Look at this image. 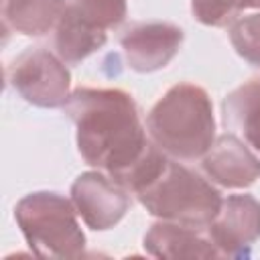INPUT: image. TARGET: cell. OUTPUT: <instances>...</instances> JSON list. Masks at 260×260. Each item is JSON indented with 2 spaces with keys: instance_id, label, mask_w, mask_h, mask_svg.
<instances>
[{
  "instance_id": "cell-1",
  "label": "cell",
  "mask_w": 260,
  "mask_h": 260,
  "mask_svg": "<svg viewBox=\"0 0 260 260\" xmlns=\"http://www.w3.org/2000/svg\"><path fill=\"white\" fill-rule=\"evenodd\" d=\"M63 108L75 124L81 158L112 179L136 162L150 144L138 106L124 89L77 87Z\"/></svg>"
},
{
  "instance_id": "cell-2",
  "label": "cell",
  "mask_w": 260,
  "mask_h": 260,
  "mask_svg": "<svg viewBox=\"0 0 260 260\" xmlns=\"http://www.w3.org/2000/svg\"><path fill=\"white\" fill-rule=\"evenodd\" d=\"M150 140L175 160H195L215 140L213 104L195 83H177L150 108L146 116Z\"/></svg>"
},
{
  "instance_id": "cell-3",
  "label": "cell",
  "mask_w": 260,
  "mask_h": 260,
  "mask_svg": "<svg viewBox=\"0 0 260 260\" xmlns=\"http://www.w3.org/2000/svg\"><path fill=\"white\" fill-rule=\"evenodd\" d=\"M136 197L150 215L197 230L215 219L223 201L209 181L175 160H167L165 169Z\"/></svg>"
},
{
  "instance_id": "cell-4",
  "label": "cell",
  "mask_w": 260,
  "mask_h": 260,
  "mask_svg": "<svg viewBox=\"0 0 260 260\" xmlns=\"http://www.w3.org/2000/svg\"><path fill=\"white\" fill-rule=\"evenodd\" d=\"M14 219L32 254L41 258H77L85 250L75 205L61 193L24 195L14 207Z\"/></svg>"
},
{
  "instance_id": "cell-5",
  "label": "cell",
  "mask_w": 260,
  "mask_h": 260,
  "mask_svg": "<svg viewBox=\"0 0 260 260\" xmlns=\"http://www.w3.org/2000/svg\"><path fill=\"white\" fill-rule=\"evenodd\" d=\"M8 85L39 108H59L69 100L71 75L67 65L41 47H30L6 67Z\"/></svg>"
},
{
  "instance_id": "cell-6",
  "label": "cell",
  "mask_w": 260,
  "mask_h": 260,
  "mask_svg": "<svg viewBox=\"0 0 260 260\" xmlns=\"http://www.w3.org/2000/svg\"><path fill=\"white\" fill-rule=\"evenodd\" d=\"M71 201L83 223L95 232L114 228L130 209V191L108 173H81L71 185Z\"/></svg>"
},
{
  "instance_id": "cell-7",
  "label": "cell",
  "mask_w": 260,
  "mask_h": 260,
  "mask_svg": "<svg viewBox=\"0 0 260 260\" xmlns=\"http://www.w3.org/2000/svg\"><path fill=\"white\" fill-rule=\"evenodd\" d=\"M185 32L171 22H136L124 30L120 45L130 69L152 73L167 67L183 47Z\"/></svg>"
},
{
  "instance_id": "cell-8",
  "label": "cell",
  "mask_w": 260,
  "mask_h": 260,
  "mask_svg": "<svg viewBox=\"0 0 260 260\" xmlns=\"http://www.w3.org/2000/svg\"><path fill=\"white\" fill-rule=\"evenodd\" d=\"M207 234L221 256L242 258L260 238V201L252 195H228Z\"/></svg>"
},
{
  "instance_id": "cell-9",
  "label": "cell",
  "mask_w": 260,
  "mask_h": 260,
  "mask_svg": "<svg viewBox=\"0 0 260 260\" xmlns=\"http://www.w3.org/2000/svg\"><path fill=\"white\" fill-rule=\"evenodd\" d=\"M203 173L225 189H244L260 177V158L232 132L215 136L201 158Z\"/></svg>"
},
{
  "instance_id": "cell-10",
  "label": "cell",
  "mask_w": 260,
  "mask_h": 260,
  "mask_svg": "<svg viewBox=\"0 0 260 260\" xmlns=\"http://www.w3.org/2000/svg\"><path fill=\"white\" fill-rule=\"evenodd\" d=\"M144 250L154 258H215L221 256L211 238L197 228L160 219L144 234Z\"/></svg>"
},
{
  "instance_id": "cell-11",
  "label": "cell",
  "mask_w": 260,
  "mask_h": 260,
  "mask_svg": "<svg viewBox=\"0 0 260 260\" xmlns=\"http://www.w3.org/2000/svg\"><path fill=\"white\" fill-rule=\"evenodd\" d=\"M53 30H55L53 37L55 55L65 65L81 63L91 53L102 49L106 43V28L87 20L69 0Z\"/></svg>"
},
{
  "instance_id": "cell-12",
  "label": "cell",
  "mask_w": 260,
  "mask_h": 260,
  "mask_svg": "<svg viewBox=\"0 0 260 260\" xmlns=\"http://www.w3.org/2000/svg\"><path fill=\"white\" fill-rule=\"evenodd\" d=\"M221 116L228 130L238 132L260 152V79H248L232 89L221 102Z\"/></svg>"
},
{
  "instance_id": "cell-13",
  "label": "cell",
  "mask_w": 260,
  "mask_h": 260,
  "mask_svg": "<svg viewBox=\"0 0 260 260\" xmlns=\"http://www.w3.org/2000/svg\"><path fill=\"white\" fill-rule=\"evenodd\" d=\"M67 0H2L4 30L12 28L26 37H43L55 28Z\"/></svg>"
},
{
  "instance_id": "cell-14",
  "label": "cell",
  "mask_w": 260,
  "mask_h": 260,
  "mask_svg": "<svg viewBox=\"0 0 260 260\" xmlns=\"http://www.w3.org/2000/svg\"><path fill=\"white\" fill-rule=\"evenodd\" d=\"M230 43L248 63L260 67V14H250L230 24Z\"/></svg>"
},
{
  "instance_id": "cell-15",
  "label": "cell",
  "mask_w": 260,
  "mask_h": 260,
  "mask_svg": "<svg viewBox=\"0 0 260 260\" xmlns=\"http://www.w3.org/2000/svg\"><path fill=\"white\" fill-rule=\"evenodd\" d=\"M87 20L102 28H116L124 22L128 0H69Z\"/></svg>"
},
{
  "instance_id": "cell-16",
  "label": "cell",
  "mask_w": 260,
  "mask_h": 260,
  "mask_svg": "<svg viewBox=\"0 0 260 260\" xmlns=\"http://www.w3.org/2000/svg\"><path fill=\"white\" fill-rule=\"evenodd\" d=\"M228 4H230V8L240 16V12L242 10H246V8H260V0H228Z\"/></svg>"
}]
</instances>
